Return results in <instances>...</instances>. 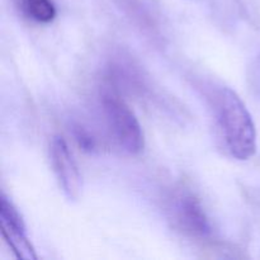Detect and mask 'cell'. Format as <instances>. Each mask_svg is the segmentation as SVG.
I'll use <instances>...</instances> for the list:
<instances>
[{
	"mask_svg": "<svg viewBox=\"0 0 260 260\" xmlns=\"http://www.w3.org/2000/svg\"><path fill=\"white\" fill-rule=\"evenodd\" d=\"M216 126L225 150L238 160H249L256 151V129L253 117L240 96L230 88H220L213 95Z\"/></svg>",
	"mask_w": 260,
	"mask_h": 260,
	"instance_id": "obj_1",
	"label": "cell"
},
{
	"mask_svg": "<svg viewBox=\"0 0 260 260\" xmlns=\"http://www.w3.org/2000/svg\"><path fill=\"white\" fill-rule=\"evenodd\" d=\"M101 104L106 126L117 147L127 155L140 154L145 146L144 132L132 109L114 90H104Z\"/></svg>",
	"mask_w": 260,
	"mask_h": 260,
	"instance_id": "obj_2",
	"label": "cell"
},
{
	"mask_svg": "<svg viewBox=\"0 0 260 260\" xmlns=\"http://www.w3.org/2000/svg\"><path fill=\"white\" fill-rule=\"evenodd\" d=\"M0 228L5 241L18 259H37L35 248L28 239L24 221L5 194H2L0 198Z\"/></svg>",
	"mask_w": 260,
	"mask_h": 260,
	"instance_id": "obj_3",
	"label": "cell"
},
{
	"mask_svg": "<svg viewBox=\"0 0 260 260\" xmlns=\"http://www.w3.org/2000/svg\"><path fill=\"white\" fill-rule=\"evenodd\" d=\"M50 159L62 192L70 201L78 200L83 189V179L78 164L62 137L56 136L51 141Z\"/></svg>",
	"mask_w": 260,
	"mask_h": 260,
	"instance_id": "obj_4",
	"label": "cell"
},
{
	"mask_svg": "<svg viewBox=\"0 0 260 260\" xmlns=\"http://www.w3.org/2000/svg\"><path fill=\"white\" fill-rule=\"evenodd\" d=\"M173 220L178 228L194 238H207L211 225L200 200L189 192L179 193L172 202Z\"/></svg>",
	"mask_w": 260,
	"mask_h": 260,
	"instance_id": "obj_5",
	"label": "cell"
},
{
	"mask_svg": "<svg viewBox=\"0 0 260 260\" xmlns=\"http://www.w3.org/2000/svg\"><path fill=\"white\" fill-rule=\"evenodd\" d=\"M23 9L28 17L38 23H50L56 17L52 0H23Z\"/></svg>",
	"mask_w": 260,
	"mask_h": 260,
	"instance_id": "obj_6",
	"label": "cell"
},
{
	"mask_svg": "<svg viewBox=\"0 0 260 260\" xmlns=\"http://www.w3.org/2000/svg\"><path fill=\"white\" fill-rule=\"evenodd\" d=\"M73 135L75 137V141L78 142L79 146L86 152L96 151V139L91 135V132L88 128H85L81 124H74L73 126Z\"/></svg>",
	"mask_w": 260,
	"mask_h": 260,
	"instance_id": "obj_7",
	"label": "cell"
},
{
	"mask_svg": "<svg viewBox=\"0 0 260 260\" xmlns=\"http://www.w3.org/2000/svg\"><path fill=\"white\" fill-rule=\"evenodd\" d=\"M249 83L254 93L260 98V52L254 58L249 70Z\"/></svg>",
	"mask_w": 260,
	"mask_h": 260,
	"instance_id": "obj_8",
	"label": "cell"
}]
</instances>
